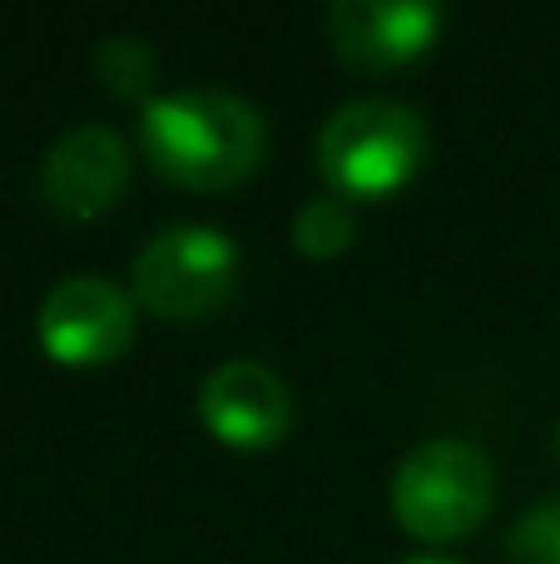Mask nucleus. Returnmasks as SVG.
<instances>
[{"mask_svg":"<svg viewBox=\"0 0 560 564\" xmlns=\"http://www.w3.org/2000/svg\"><path fill=\"white\" fill-rule=\"evenodd\" d=\"M139 144L159 178L198 194L244 184L268 149V124L248 99L228 89L154 95L139 119Z\"/></svg>","mask_w":560,"mask_h":564,"instance_id":"f257e3e1","label":"nucleus"},{"mask_svg":"<svg viewBox=\"0 0 560 564\" xmlns=\"http://www.w3.org/2000/svg\"><path fill=\"white\" fill-rule=\"evenodd\" d=\"M427 159V124L397 99H347L317 129V169L343 198H383Z\"/></svg>","mask_w":560,"mask_h":564,"instance_id":"f03ea898","label":"nucleus"},{"mask_svg":"<svg viewBox=\"0 0 560 564\" xmlns=\"http://www.w3.org/2000/svg\"><path fill=\"white\" fill-rule=\"evenodd\" d=\"M496 470L482 446L456 436L422 441L392 476V516L417 540H462L492 516Z\"/></svg>","mask_w":560,"mask_h":564,"instance_id":"7ed1b4c3","label":"nucleus"},{"mask_svg":"<svg viewBox=\"0 0 560 564\" xmlns=\"http://www.w3.org/2000/svg\"><path fill=\"white\" fill-rule=\"evenodd\" d=\"M238 288V248L224 228H164L134 258V302L154 317L198 322L218 312Z\"/></svg>","mask_w":560,"mask_h":564,"instance_id":"20e7f679","label":"nucleus"},{"mask_svg":"<svg viewBox=\"0 0 560 564\" xmlns=\"http://www.w3.org/2000/svg\"><path fill=\"white\" fill-rule=\"evenodd\" d=\"M35 337L60 367H105L134 341V297L99 273L60 278L35 312Z\"/></svg>","mask_w":560,"mask_h":564,"instance_id":"39448f33","label":"nucleus"},{"mask_svg":"<svg viewBox=\"0 0 560 564\" xmlns=\"http://www.w3.org/2000/svg\"><path fill=\"white\" fill-rule=\"evenodd\" d=\"M198 421L234 451H268L293 431V391L273 367L234 357L198 387Z\"/></svg>","mask_w":560,"mask_h":564,"instance_id":"423d86ee","label":"nucleus"},{"mask_svg":"<svg viewBox=\"0 0 560 564\" xmlns=\"http://www.w3.org/2000/svg\"><path fill=\"white\" fill-rule=\"evenodd\" d=\"M129 188L125 139L105 124H75L50 144L40 164V194L65 218H99Z\"/></svg>","mask_w":560,"mask_h":564,"instance_id":"0eeeda50","label":"nucleus"},{"mask_svg":"<svg viewBox=\"0 0 560 564\" xmlns=\"http://www.w3.org/2000/svg\"><path fill=\"white\" fill-rule=\"evenodd\" d=\"M442 30L432 0H337L327 10V35L337 55L357 69H397L417 59Z\"/></svg>","mask_w":560,"mask_h":564,"instance_id":"6e6552de","label":"nucleus"},{"mask_svg":"<svg viewBox=\"0 0 560 564\" xmlns=\"http://www.w3.org/2000/svg\"><path fill=\"white\" fill-rule=\"evenodd\" d=\"M357 238V214L343 194L308 198L293 218V248L303 258H337Z\"/></svg>","mask_w":560,"mask_h":564,"instance_id":"1a4fd4ad","label":"nucleus"},{"mask_svg":"<svg viewBox=\"0 0 560 564\" xmlns=\"http://www.w3.org/2000/svg\"><path fill=\"white\" fill-rule=\"evenodd\" d=\"M95 65H99V75H105L109 95L144 99V105L154 99V95H149V85H154V55H149L144 40H134V35L105 40V45H99V55H95Z\"/></svg>","mask_w":560,"mask_h":564,"instance_id":"9d476101","label":"nucleus"},{"mask_svg":"<svg viewBox=\"0 0 560 564\" xmlns=\"http://www.w3.org/2000/svg\"><path fill=\"white\" fill-rule=\"evenodd\" d=\"M511 564H560V500L531 506L506 535Z\"/></svg>","mask_w":560,"mask_h":564,"instance_id":"9b49d317","label":"nucleus"},{"mask_svg":"<svg viewBox=\"0 0 560 564\" xmlns=\"http://www.w3.org/2000/svg\"><path fill=\"white\" fill-rule=\"evenodd\" d=\"M407 564H456V560H437V555H427V560H407Z\"/></svg>","mask_w":560,"mask_h":564,"instance_id":"f8f14e48","label":"nucleus"},{"mask_svg":"<svg viewBox=\"0 0 560 564\" xmlns=\"http://www.w3.org/2000/svg\"><path fill=\"white\" fill-rule=\"evenodd\" d=\"M556 460H560V421H556Z\"/></svg>","mask_w":560,"mask_h":564,"instance_id":"ddd939ff","label":"nucleus"}]
</instances>
